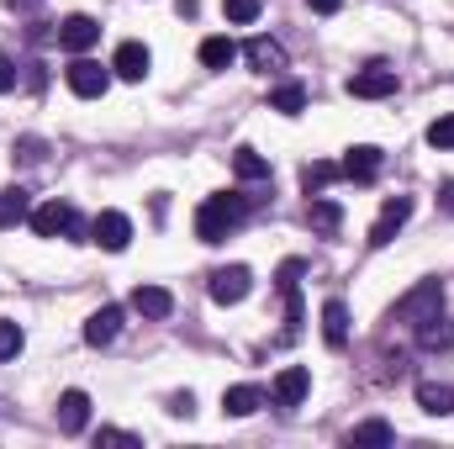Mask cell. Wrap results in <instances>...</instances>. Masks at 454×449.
I'll return each instance as SVG.
<instances>
[{
    "label": "cell",
    "instance_id": "37",
    "mask_svg": "<svg viewBox=\"0 0 454 449\" xmlns=\"http://www.w3.org/2000/svg\"><path fill=\"white\" fill-rule=\"evenodd\" d=\"M444 207L454 212V185H444Z\"/></svg>",
    "mask_w": 454,
    "mask_h": 449
},
{
    "label": "cell",
    "instance_id": "34",
    "mask_svg": "<svg viewBox=\"0 0 454 449\" xmlns=\"http://www.w3.org/2000/svg\"><path fill=\"white\" fill-rule=\"evenodd\" d=\"M169 413H175V418H191V413H196V407H191V391H185V397H175V402H169Z\"/></svg>",
    "mask_w": 454,
    "mask_h": 449
},
{
    "label": "cell",
    "instance_id": "25",
    "mask_svg": "<svg viewBox=\"0 0 454 449\" xmlns=\"http://www.w3.org/2000/svg\"><path fill=\"white\" fill-rule=\"evenodd\" d=\"M232 59H238V43H232V37H207V43H201V64H207V69H227Z\"/></svg>",
    "mask_w": 454,
    "mask_h": 449
},
{
    "label": "cell",
    "instance_id": "15",
    "mask_svg": "<svg viewBox=\"0 0 454 449\" xmlns=\"http://www.w3.org/2000/svg\"><path fill=\"white\" fill-rule=\"evenodd\" d=\"M121 318H127L121 307H96V312L85 318V343H96V349L112 343V338L121 334Z\"/></svg>",
    "mask_w": 454,
    "mask_h": 449
},
{
    "label": "cell",
    "instance_id": "4",
    "mask_svg": "<svg viewBox=\"0 0 454 449\" xmlns=\"http://www.w3.org/2000/svg\"><path fill=\"white\" fill-rule=\"evenodd\" d=\"M248 291H254V270H248V264H227V270H212V275H207V296H212L217 307H238Z\"/></svg>",
    "mask_w": 454,
    "mask_h": 449
},
{
    "label": "cell",
    "instance_id": "1",
    "mask_svg": "<svg viewBox=\"0 0 454 449\" xmlns=\"http://www.w3.org/2000/svg\"><path fill=\"white\" fill-rule=\"evenodd\" d=\"M391 323L418 328L423 343H450V328H444V280H439V275L418 280V286L391 307Z\"/></svg>",
    "mask_w": 454,
    "mask_h": 449
},
{
    "label": "cell",
    "instance_id": "36",
    "mask_svg": "<svg viewBox=\"0 0 454 449\" xmlns=\"http://www.w3.org/2000/svg\"><path fill=\"white\" fill-rule=\"evenodd\" d=\"M0 5H5V11H37L43 0H0Z\"/></svg>",
    "mask_w": 454,
    "mask_h": 449
},
{
    "label": "cell",
    "instance_id": "22",
    "mask_svg": "<svg viewBox=\"0 0 454 449\" xmlns=\"http://www.w3.org/2000/svg\"><path fill=\"white\" fill-rule=\"evenodd\" d=\"M391 439H396V434H391V423H386V418H370V423H359V429L348 434V445H354V449H386Z\"/></svg>",
    "mask_w": 454,
    "mask_h": 449
},
{
    "label": "cell",
    "instance_id": "12",
    "mask_svg": "<svg viewBox=\"0 0 454 449\" xmlns=\"http://www.w3.org/2000/svg\"><path fill=\"white\" fill-rule=\"evenodd\" d=\"M243 59H248V69H254V75H275V69H286V48H280L275 37H248Z\"/></svg>",
    "mask_w": 454,
    "mask_h": 449
},
{
    "label": "cell",
    "instance_id": "35",
    "mask_svg": "<svg viewBox=\"0 0 454 449\" xmlns=\"http://www.w3.org/2000/svg\"><path fill=\"white\" fill-rule=\"evenodd\" d=\"M312 11H323V16H333V11H343V0H307Z\"/></svg>",
    "mask_w": 454,
    "mask_h": 449
},
{
    "label": "cell",
    "instance_id": "23",
    "mask_svg": "<svg viewBox=\"0 0 454 449\" xmlns=\"http://www.w3.org/2000/svg\"><path fill=\"white\" fill-rule=\"evenodd\" d=\"M307 223H312V232L333 238V232L343 227V207L339 201H312V207H307Z\"/></svg>",
    "mask_w": 454,
    "mask_h": 449
},
{
    "label": "cell",
    "instance_id": "30",
    "mask_svg": "<svg viewBox=\"0 0 454 449\" xmlns=\"http://www.w3.org/2000/svg\"><path fill=\"white\" fill-rule=\"evenodd\" d=\"M428 143H434V148H454V116L428 122Z\"/></svg>",
    "mask_w": 454,
    "mask_h": 449
},
{
    "label": "cell",
    "instance_id": "26",
    "mask_svg": "<svg viewBox=\"0 0 454 449\" xmlns=\"http://www.w3.org/2000/svg\"><path fill=\"white\" fill-rule=\"evenodd\" d=\"M339 175H343L339 164H328V159H317V164H307V169H301V185H307V196H312V191H328V185H333Z\"/></svg>",
    "mask_w": 454,
    "mask_h": 449
},
{
    "label": "cell",
    "instance_id": "10",
    "mask_svg": "<svg viewBox=\"0 0 454 449\" xmlns=\"http://www.w3.org/2000/svg\"><path fill=\"white\" fill-rule=\"evenodd\" d=\"M380 164H386V154H380V148H375V143H359V148H348V154H343V175H348V180H359V185H370V180H375V175H380Z\"/></svg>",
    "mask_w": 454,
    "mask_h": 449
},
{
    "label": "cell",
    "instance_id": "33",
    "mask_svg": "<svg viewBox=\"0 0 454 449\" xmlns=\"http://www.w3.org/2000/svg\"><path fill=\"white\" fill-rule=\"evenodd\" d=\"M5 91H16V64L0 53V96H5Z\"/></svg>",
    "mask_w": 454,
    "mask_h": 449
},
{
    "label": "cell",
    "instance_id": "3",
    "mask_svg": "<svg viewBox=\"0 0 454 449\" xmlns=\"http://www.w3.org/2000/svg\"><path fill=\"white\" fill-rule=\"evenodd\" d=\"M27 223H32V232H37V238H59V232L80 238V232H85L80 212H74L69 201H59V196H53V201H43V207H32V217H27Z\"/></svg>",
    "mask_w": 454,
    "mask_h": 449
},
{
    "label": "cell",
    "instance_id": "8",
    "mask_svg": "<svg viewBox=\"0 0 454 449\" xmlns=\"http://www.w3.org/2000/svg\"><path fill=\"white\" fill-rule=\"evenodd\" d=\"M90 243H101L106 254H121V248L132 243V217H127V212H101V217L90 223Z\"/></svg>",
    "mask_w": 454,
    "mask_h": 449
},
{
    "label": "cell",
    "instance_id": "28",
    "mask_svg": "<svg viewBox=\"0 0 454 449\" xmlns=\"http://www.w3.org/2000/svg\"><path fill=\"white\" fill-rule=\"evenodd\" d=\"M223 16L232 27H248V21H259V0H223Z\"/></svg>",
    "mask_w": 454,
    "mask_h": 449
},
{
    "label": "cell",
    "instance_id": "29",
    "mask_svg": "<svg viewBox=\"0 0 454 449\" xmlns=\"http://www.w3.org/2000/svg\"><path fill=\"white\" fill-rule=\"evenodd\" d=\"M21 343H27V334H21L16 323H0V359H16Z\"/></svg>",
    "mask_w": 454,
    "mask_h": 449
},
{
    "label": "cell",
    "instance_id": "31",
    "mask_svg": "<svg viewBox=\"0 0 454 449\" xmlns=\"http://www.w3.org/2000/svg\"><path fill=\"white\" fill-rule=\"evenodd\" d=\"M96 445H127V449H137L143 439H137V434H127V429H101V434H96Z\"/></svg>",
    "mask_w": 454,
    "mask_h": 449
},
{
    "label": "cell",
    "instance_id": "24",
    "mask_svg": "<svg viewBox=\"0 0 454 449\" xmlns=\"http://www.w3.org/2000/svg\"><path fill=\"white\" fill-rule=\"evenodd\" d=\"M232 169H238V180H248V185H254V180H270V159H259L248 143L232 148Z\"/></svg>",
    "mask_w": 454,
    "mask_h": 449
},
{
    "label": "cell",
    "instance_id": "16",
    "mask_svg": "<svg viewBox=\"0 0 454 449\" xmlns=\"http://www.w3.org/2000/svg\"><path fill=\"white\" fill-rule=\"evenodd\" d=\"M132 312H143V318L164 323V318L175 312V296H169L164 286H137V291H132Z\"/></svg>",
    "mask_w": 454,
    "mask_h": 449
},
{
    "label": "cell",
    "instance_id": "38",
    "mask_svg": "<svg viewBox=\"0 0 454 449\" xmlns=\"http://www.w3.org/2000/svg\"><path fill=\"white\" fill-rule=\"evenodd\" d=\"M450 343H454V328H450Z\"/></svg>",
    "mask_w": 454,
    "mask_h": 449
},
{
    "label": "cell",
    "instance_id": "14",
    "mask_svg": "<svg viewBox=\"0 0 454 449\" xmlns=\"http://www.w3.org/2000/svg\"><path fill=\"white\" fill-rule=\"evenodd\" d=\"M148 64H153V59H148V48H143V43H121V48L112 53V69L121 75V80H132V85H137V80H148Z\"/></svg>",
    "mask_w": 454,
    "mask_h": 449
},
{
    "label": "cell",
    "instance_id": "17",
    "mask_svg": "<svg viewBox=\"0 0 454 449\" xmlns=\"http://www.w3.org/2000/svg\"><path fill=\"white\" fill-rule=\"evenodd\" d=\"M259 407H264V391H259V386H248V381L223 391V413H227V418H248V413H259Z\"/></svg>",
    "mask_w": 454,
    "mask_h": 449
},
{
    "label": "cell",
    "instance_id": "7",
    "mask_svg": "<svg viewBox=\"0 0 454 449\" xmlns=\"http://www.w3.org/2000/svg\"><path fill=\"white\" fill-rule=\"evenodd\" d=\"M412 207H418L412 196H391V201L380 207V217H375V227H370V243H375V248H386V243H391V238H396V232L407 227V217H412Z\"/></svg>",
    "mask_w": 454,
    "mask_h": 449
},
{
    "label": "cell",
    "instance_id": "2",
    "mask_svg": "<svg viewBox=\"0 0 454 449\" xmlns=\"http://www.w3.org/2000/svg\"><path fill=\"white\" fill-rule=\"evenodd\" d=\"M243 217H248V201H243V196H207V201L196 207V238H201V243H223Z\"/></svg>",
    "mask_w": 454,
    "mask_h": 449
},
{
    "label": "cell",
    "instance_id": "19",
    "mask_svg": "<svg viewBox=\"0 0 454 449\" xmlns=\"http://www.w3.org/2000/svg\"><path fill=\"white\" fill-rule=\"evenodd\" d=\"M270 112H280V116H301V112H307V85H296V80L275 85V91H270Z\"/></svg>",
    "mask_w": 454,
    "mask_h": 449
},
{
    "label": "cell",
    "instance_id": "11",
    "mask_svg": "<svg viewBox=\"0 0 454 449\" xmlns=\"http://www.w3.org/2000/svg\"><path fill=\"white\" fill-rule=\"evenodd\" d=\"M59 429H64V434H85V429H90V397H85L80 386H69V391L59 397Z\"/></svg>",
    "mask_w": 454,
    "mask_h": 449
},
{
    "label": "cell",
    "instance_id": "9",
    "mask_svg": "<svg viewBox=\"0 0 454 449\" xmlns=\"http://www.w3.org/2000/svg\"><path fill=\"white\" fill-rule=\"evenodd\" d=\"M101 43V21L96 16H69V21H59V48L64 53H90Z\"/></svg>",
    "mask_w": 454,
    "mask_h": 449
},
{
    "label": "cell",
    "instance_id": "27",
    "mask_svg": "<svg viewBox=\"0 0 454 449\" xmlns=\"http://www.w3.org/2000/svg\"><path fill=\"white\" fill-rule=\"evenodd\" d=\"M286 296V338L301 334V323H307V307H301V286H291V291H280Z\"/></svg>",
    "mask_w": 454,
    "mask_h": 449
},
{
    "label": "cell",
    "instance_id": "5",
    "mask_svg": "<svg viewBox=\"0 0 454 449\" xmlns=\"http://www.w3.org/2000/svg\"><path fill=\"white\" fill-rule=\"evenodd\" d=\"M64 80H69V91H74L80 101H101V96L112 91V75H106L96 59H85V53H74V64L64 69Z\"/></svg>",
    "mask_w": 454,
    "mask_h": 449
},
{
    "label": "cell",
    "instance_id": "21",
    "mask_svg": "<svg viewBox=\"0 0 454 449\" xmlns=\"http://www.w3.org/2000/svg\"><path fill=\"white\" fill-rule=\"evenodd\" d=\"M32 217V196L21 191V185H11V191H0V227H16Z\"/></svg>",
    "mask_w": 454,
    "mask_h": 449
},
{
    "label": "cell",
    "instance_id": "13",
    "mask_svg": "<svg viewBox=\"0 0 454 449\" xmlns=\"http://www.w3.org/2000/svg\"><path fill=\"white\" fill-rule=\"evenodd\" d=\"M307 391H312V375H307L301 365H291V370L275 375V402H280V407H301Z\"/></svg>",
    "mask_w": 454,
    "mask_h": 449
},
{
    "label": "cell",
    "instance_id": "20",
    "mask_svg": "<svg viewBox=\"0 0 454 449\" xmlns=\"http://www.w3.org/2000/svg\"><path fill=\"white\" fill-rule=\"evenodd\" d=\"M418 407H423L428 418H450L454 413V386H434V381H423V386H418Z\"/></svg>",
    "mask_w": 454,
    "mask_h": 449
},
{
    "label": "cell",
    "instance_id": "32",
    "mask_svg": "<svg viewBox=\"0 0 454 449\" xmlns=\"http://www.w3.org/2000/svg\"><path fill=\"white\" fill-rule=\"evenodd\" d=\"M275 286H280V291L301 286V259H286V264H280V275H275Z\"/></svg>",
    "mask_w": 454,
    "mask_h": 449
},
{
    "label": "cell",
    "instance_id": "18",
    "mask_svg": "<svg viewBox=\"0 0 454 449\" xmlns=\"http://www.w3.org/2000/svg\"><path fill=\"white\" fill-rule=\"evenodd\" d=\"M323 343H328V349H343V343H348V307H343L339 296L323 302Z\"/></svg>",
    "mask_w": 454,
    "mask_h": 449
},
{
    "label": "cell",
    "instance_id": "6",
    "mask_svg": "<svg viewBox=\"0 0 454 449\" xmlns=\"http://www.w3.org/2000/svg\"><path fill=\"white\" fill-rule=\"evenodd\" d=\"M348 96H359V101H386V96H396V69L370 64V69L348 75Z\"/></svg>",
    "mask_w": 454,
    "mask_h": 449
}]
</instances>
